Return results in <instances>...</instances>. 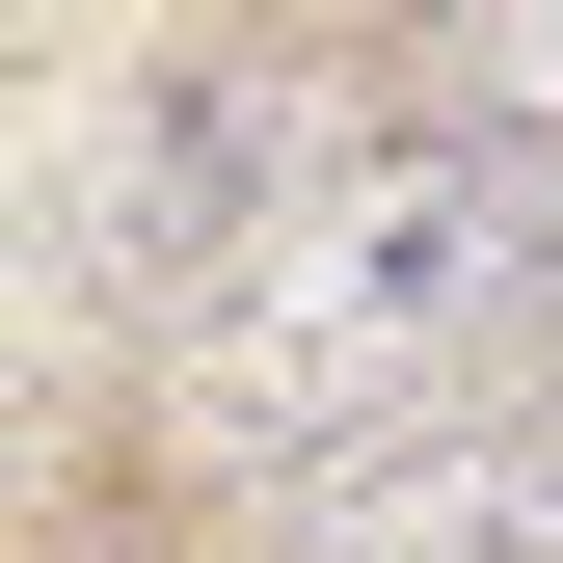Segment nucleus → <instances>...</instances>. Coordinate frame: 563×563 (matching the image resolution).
<instances>
[{
    "mask_svg": "<svg viewBox=\"0 0 563 563\" xmlns=\"http://www.w3.org/2000/svg\"><path fill=\"white\" fill-rule=\"evenodd\" d=\"M563 296V134H376V162H322L296 216H268L216 268V322H188V430L322 483L376 430H430V402H483Z\"/></svg>",
    "mask_w": 563,
    "mask_h": 563,
    "instance_id": "nucleus-1",
    "label": "nucleus"
},
{
    "mask_svg": "<svg viewBox=\"0 0 563 563\" xmlns=\"http://www.w3.org/2000/svg\"><path fill=\"white\" fill-rule=\"evenodd\" d=\"M296 188H322V108L296 81H162V134L108 162V268L134 296H162V268H242Z\"/></svg>",
    "mask_w": 563,
    "mask_h": 563,
    "instance_id": "nucleus-2",
    "label": "nucleus"
}]
</instances>
